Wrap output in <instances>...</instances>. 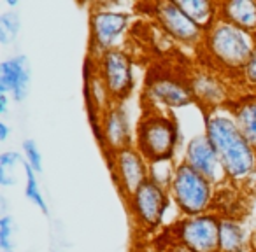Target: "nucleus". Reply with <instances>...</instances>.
<instances>
[{
	"label": "nucleus",
	"instance_id": "obj_32",
	"mask_svg": "<svg viewBox=\"0 0 256 252\" xmlns=\"http://www.w3.org/2000/svg\"><path fill=\"white\" fill-rule=\"evenodd\" d=\"M8 5H9V7H18V5H20V2H18V0H8Z\"/></svg>",
	"mask_w": 256,
	"mask_h": 252
},
{
	"label": "nucleus",
	"instance_id": "obj_11",
	"mask_svg": "<svg viewBox=\"0 0 256 252\" xmlns=\"http://www.w3.org/2000/svg\"><path fill=\"white\" fill-rule=\"evenodd\" d=\"M220 221L221 216L212 210L200 216L181 217L165 231L192 252H220Z\"/></svg>",
	"mask_w": 256,
	"mask_h": 252
},
{
	"label": "nucleus",
	"instance_id": "obj_25",
	"mask_svg": "<svg viewBox=\"0 0 256 252\" xmlns=\"http://www.w3.org/2000/svg\"><path fill=\"white\" fill-rule=\"evenodd\" d=\"M237 82H240L244 86V91H256V47L251 56H249L246 67L242 68Z\"/></svg>",
	"mask_w": 256,
	"mask_h": 252
},
{
	"label": "nucleus",
	"instance_id": "obj_17",
	"mask_svg": "<svg viewBox=\"0 0 256 252\" xmlns=\"http://www.w3.org/2000/svg\"><path fill=\"white\" fill-rule=\"evenodd\" d=\"M226 109L246 140L256 149V91L237 93Z\"/></svg>",
	"mask_w": 256,
	"mask_h": 252
},
{
	"label": "nucleus",
	"instance_id": "obj_26",
	"mask_svg": "<svg viewBox=\"0 0 256 252\" xmlns=\"http://www.w3.org/2000/svg\"><path fill=\"white\" fill-rule=\"evenodd\" d=\"M23 163H25V156H23V153H18V151H4L0 154V167L6 168V170H12L16 165Z\"/></svg>",
	"mask_w": 256,
	"mask_h": 252
},
{
	"label": "nucleus",
	"instance_id": "obj_19",
	"mask_svg": "<svg viewBox=\"0 0 256 252\" xmlns=\"http://www.w3.org/2000/svg\"><path fill=\"white\" fill-rule=\"evenodd\" d=\"M220 19L256 35V0H224L218 2Z\"/></svg>",
	"mask_w": 256,
	"mask_h": 252
},
{
	"label": "nucleus",
	"instance_id": "obj_6",
	"mask_svg": "<svg viewBox=\"0 0 256 252\" xmlns=\"http://www.w3.org/2000/svg\"><path fill=\"white\" fill-rule=\"evenodd\" d=\"M170 193L168 188L162 186L160 182L148 179L130 198L126 200V207L134 226L140 235L151 237L162 230L165 223L168 209H170Z\"/></svg>",
	"mask_w": 256,
	"mask_h": 252
},
{
	"label": "nucleus",
	"instance_id": "obj_22",
	"mask_svg": "<svg viewBox=\"0 0 256 252\" xmlns=\"http://www.w3.org/2000/svg\"><path fill=\"white\" fill-rule=\"evenodd\" d=\"M22 32V18L16 11H6L0 14V44L11 46Z\"/></svg>",
	"mask_w": 256,
	"mask_h": 252
},
{
	"label": "nucleus",
	"instance_id": "obj_23",
	"mask_svg": "<svg viewBox=\"0 0 256 252\" xmlns=\"http://www.w3.org/2000/svg\"><path fill=\"white\" fill-rule=\"evenodd\" d=\"M14 221L11 216L0 217V251L2 252H14Z\"/></svg>",
	"mask_w": 256,
	"mask_h": 252
},
{
	"label": "nucleus",
	"instance_id": "obj_5",
	"mask_svg": "<svg viewBox=\"0 0 256 252\" xmlns=\"http://www.w3.org/2000/svg\"><path fill=\"white\" fill-rule=\"evenodd\" d=\"M142 109L170 110L184 109L195 103L188 84V75L174 70H151L140 95Z\"/></svg>",
	"mask_w": 256,
	"mask_h": 252
},
{
	"label": "nucleus",
	"instance_id": "obj_14",
	"mask_svg": "<svg viewBox=\"0 0 256 252\" xmlns=\"http://www.w3.org/2000/svg\"><path fill=\"white\" fill-rule=\"evenodd\" d=\"M181 161H184L188 167H192L200 175L209 179L216 188L230 184L226 174H224L223 163H221L216 149L209 142L206 133H198V135H193L190 140H186Z\"/></svg>",
	"mask_w": 256,
	"mask_h": 252
},
{
	"label": "nucleus",
	"instance_id": "obj_9",
	"mask_svg": "<svg viewBox=\"0 0 256 252\" xmlns=\"http://www.w3.org/2000/svg\"><path fill=\"white\" fill-rule=\"evenodd\" d=\"M95 67L114 103H124L136 91V61L124 47L100 54L95 60Z\"/></svg>",
	"mask_w": 256,
	"mask_h": 252
},
{
	"label": "nucleus",
	"instance_id": "obj_4",
	"mask_svg": "<svg viewBox=\"0 0 256 252\" xmlns=\"http://www.w3.org/2000/svg\"><path fill=\"white\" fill-rule=\"evenodd\" d=\"M168 193L179 214L182 217H192L212 212L218 188L184 161H178Z\"/></svg>",
	"mask_w": 256,
	"mask_h": 252
},
{
	"label": "nucleus",
	"instance_id": "obj_8",
	"mask_svg": "<svg viewBox=\"0 0 256 252\" xmlns=\"http://www.w3.org/2000/svg\"><path fill=\"white\" fill-rule=\"evenodd\" d=\"M142 7L148 9L151 21L160 28L172 44H179L182 47H192L200 49L206 33L190 19V16L178 5L176 0H160V2H151Z\"/></svg>",
	"mask_w": 256,
	"mask_h": 252
},
{
	"label": "nucleus",
	"instance_id": "obj_28",
	"mask_svg": "<svg viewBox=\"0 0 256 252\" xmlns=\"http://www.w3.org/2000/svg\"><path fill=\"white\" fill-rule=\"evenodd\" d=\"M16 184V177L11 175V170H6V168L0 167V186L2 188H12Z\"/></svg>",
	"mask_w": 256,
	"mask_h": 252
},
{
	"label": "nucleus",
	"instance_id": "obj_20",
	"mask_svg": "<svg viewBox=\"0 0 256 252\" xmlns=\"http://www.w3.org/2000/svg\"><path fill=\"white\" fill-rule=\"evenodd\" d=\"M176 2L204 33L209 32L214 23L220 19L218 2L212 0H176Z\"/></svg>",
	"mask_w": 256,
	"mask_h": 252
},
{
	"label": "nucleus",
	"instance_id": "obj_27",
	"mask_svg": "<svg viewBox=\"0 0 256 252\" xmlns=\"http://www.w3.org/2000/svg\"><path fill=\"white\" fill-rule=\"evenodd\" d=\"M165 237H167V238H164V244H162V242H158V240L154 242V244L160 247L162 252H192L184 244H181V242H178L176 238H172L167 231H165Z\"/></svg>",
	"mask_w": 256,
	"mask_h": 252
},
{
	"label": "nucleus",
	"instance_id": "obj_29",
	"mask_svg": "<svg viewBox=\"0 0 256 252\" xmlns=\"http://www.w3.org/2000/svg\"><path fill=\"white\" fill-rule=\"evenodd\" d=\"M134 252H162L154 242H139L134 249Z\"/></svg>",
	"mask_w": 256,
	"mask_h": 252
},
{
	"label": "nucleus",
	"instance_id": "obj_30",
	"mask_svg": "<svg viewBox=\"0 0 256 252\" xmlns=\"http://www.w3.org/2000/svg\"><path fill=\"white\" fill-rule=\"evenodd\" d=\"M11 135V128H9V124L6 121H0V142H6Z\"/></svg>",
	"mask_w": 256,
	"mask_h": 252
},
{
	"label": "nucleus",
	"instance_id": "obj_24",
	"mask_svg": "<svg viewBox=\"0 0 256 252\" xmlns=\"http://www.w3.org/2000/svg\"><path fill=\"white\" fill-rule=\"evenodd\" d=\"M22 153L25 156V161L37 172L40 174L42 172V153H40L39 146H37L36 140L32 139H25L22 142Z\"/></svg>",
	"mask_w": 256,
	"mask_h": 252
},
{
	"label": "nucleus",
	"instance_id": "obj_12",
	"mask_svg": "<svg viewBox=\"0 0 256 252\" xmlns=\"http://www.w3.org/2000/svg\"><path fill=\"white\" fill-rule=\"evenodd\" d=\"M107 163L116 182V188L124 200H128L150 179L151 165L136 147H128L116 154H109Z\"/></svg>",
	"mask_w": 256,
	"mask_h": 252
},
{
	"label": "nucleus",
	"instance_id": "obj_16",
	"mask_svg": "<svg viewBox=\"0 0 256 252\" xmlns=\"http://www.w3.org/2000/svg\"><path fill=\"white\" fill-rule=\"evenodd\" d=\"M84 100H86V109H88V117L92 123L93 133H98L100 126V116L112 105V98H110L109 91H107L106 84L100 79L98 72L95 67V60L92 56H86L84 61Z\"/></svg>",
	"mask_w": 256,
	"mask_h": 252
},
{
	"label": "nucleus",
	"instance_id": "obj_31",
	"mask_svg": "<svg viewBox=\"0 0 256 252\" xmlns=\"http://www.w3.org/2000/svg\"><path fill=\"white\" fill-rule=\"evenodd\" d=\"M9 100H11V96H9V95H0V114H2V116H6V114H8Z\"/></svg>",
	"mask_w": 256,
	"mask_h": 252
},
{
	"label": "nucleus",
	"instance_id": "obj_18",
	"mask_svg": "<svg viewBox=\"0 0 256 252\" xmlns=\"http://www.w3.org/2000/svg\"><path fill=\"white\" fill-rule=\"evenodd\" d=\"M252 238L242 217H226L220 221V252H251Z\"/></svg>",
	"mask_w": 256,
	"mask_h": 252
},
{
	"label": "nucleus",
	"instance_id": "obj_1",
	"mask_svg": "<svg viewBox=\"0 0 256 252\" xmlns=\"http://www.w3.org/2000/svg\"><path fill=\"white\" fill-rule=\"evenodd\" d=\"M204 133L216 149L232 186L238 188L256 177V149L237 128L230 110L204 114Z\"/></svg>",
	"mask_w": 256,
	"mask_h": 252
},
{
	"label": "nucleus",
	"instance_id": "obj_21",
	"mask_svg": "<svg viewBox=\"0 0 256 252\" xmlns=\"http://www.w3.org/2000/svg\"><path fill=\"white\" fill-rule=\"evenodd\" d=\"M23 170H25V196L28 202H32L44 216H50V207L44 198L42 191H40L39 181H37V172L30 167L28 163H23Z\"/></svg>",
	"mask_w": 256,
	"mask_h": 252
},
{
	"label": "nucleus",
	"instance_id": "obj_3",
	"mask_svg": "<svg viewBox=\"0 0 256 252\" xmlns=\"http://www.w3.org/2000/svg\"><path fill=\"white\" fill-rule=\"evenodd\" d=\"M181 142V128L172 112L142 109L136 124V147L151 163L174 161Z\"/></svg>",
	"mask_w": 256,
	"mask_h": 252
},
{
	"label": "nucleus",
	"instance_id": "obj_13",
	"mask_svg": "<svg viewBox=\"0 0 256 252\" xmlns=\"http://www.w3.org/2000/svg\"><path fill=\"white\" fill-rule=\"evenodd\" d=\"M104 154H116L136 144V128L132 126L130 112L124 103H112L100 116V126L96 133Z\"/></svg>",
	"mask_w": 256,
	"mask_h": 252
},
{
	"label": "nucleus",
	"instance_id": "obj_7",
	"mask_svg": "<svg viewBox=\"0 0 256 252\" xmlns=\"http://www.w3.org/2000/svg\"><path fill=\"white\" fill-rule=\"evenodd\" d=\"M114 7V4H93L90 12L88 56L93 60L106 51L123 47L124 37L132 28V14Z\"/></svg>",
	"mask_w": 256,
	"mask_h": 252
},
{
	"label": "nucleus",
	"instance_id": "obj_15",
	"mask_svg": "<svg viewBox=\"0 0 256 252\" xmlns=\"http://www.w3.org/2000/svg\"><path fill=\"white\" fill-rule=\"evenodd\" d=\"M32 67L25 54L6 58L0 63V95H9L16 103L25 102L28 96Z\"/></svg>",
	"mask_w": 256,
	"mask_h": 252
},
{
	"label": "nucleus",
	"instance_id": "obj_10",
	"mask_svg": "<svg viewBox=\"0 0 256 252\" xmlns=\"http://www.w3.org/2000/svg\"><path fill=\"white\" fill-rule=\"evenodd\" d=\"M188 84L192 89L195 105L206 112H214V110L226 109L230 102L235 98L237 93L232 89L230 82H235L228 79L226 75L212 70L210 67H196L190 70Z\"/></svg>",
	"mask_w": 256,
	"mask_h": 252
},
{
	"label": "nucleus",
	"instance_id": "obj_2",
	"mask_svg": "<svg viewBox=\"0 0 256 252\" xmlns=\"http://www.w3.org/2000/svg\"><path fill=\"white\" fill-rule=\"evenodd\" d=\"M254 47L256 35L237 28L224 19H218L204 35L198 53L206 67H210L237 82Z\"/></svg>",
	"mask_w": 256,
	"mask_h": 252
}]
</instances>
